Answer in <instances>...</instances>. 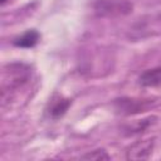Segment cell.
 Listing matches in <instances>:
<instances>
[{
    "mask_svg": "<svg viewBox=\"0 0 161 161\" xmlns=\"http://www.w3.org/2000/svg\"><path fill=\"white\" fill-rule=\"evenodd\" d=\"M31 79L30 67L24 63H11L4 67L1 74V99H9L24 88Z\"/></svg>",
    "mask_w": 161,
    "mask_h": 161,
    "instance_id": "obj_1",
    "label": "cell"
},
{
    "mask_svg": "<svg viewBox=\"0 0 161 161\" xmlns=\"http://www.w3.org/2000/svg\"><path fill=\"white\" fill-rule=\"evenodd\" d=\"M94 11L98 16H119L132 11V4L127 0H97Z\"/></svg>",
    "mask_w": 161,
    "mask_h": 161,
    "instance_id": "obj_2",
    "label": "cell"
},
{
    "mask_svg": "<svg viewBox=\"0 0 161 161\" xmlns=\"http://www.w3.org/2000/svg\"><path fill=\"white\" fill-rule=\"evenodd\" d=\"M153 101L151 99H137V98H119L116 99L114 107L116 111L121 114H136L140 112H145L152 108Z\"/></svg>",
    "mask_w": 161,
    "mask_h": 161,
    "instance_id": "obj_3",
    "label": "cell"
},
{
    "mask_svg": "<svg viewBox=\"0 0 161 161\" xmlns=\"http://www.w3.org/2000/svg\"><path fill=\"white\" fill-rule=\"evenodd\" d=\"M155 147V137L140 140L132 143L126 151L127 160H146L152 153Z\"/></svg>",
    "mask_w": 161,
    "mask_h": 161,
    "instance_id": "obj_4",
    "label": "cell"
},
{
    "mask_svg": "<svg viewBox=\"0 0 161 161\" xmlns=\"http://www.w3.org/2000/svg\"><path fill=\"white\" fill-rule=\"evenodd\" d=\"M138 83L142 87H158L161 86V67H155L145 70L138 77Z\"/></svg>",
    "mask_w": 161,
    "mask_h": 161,
    "instance_id": "obj_5",
    "label": "cell"
},
{
    "mask_svg": "<svg viewBox=\"0 0 161 161\" xmlns=\"http://www.w3.org/2000/svg\"><path fill=\"white\" fill-rule=\"evenodd\" d=\"M39 39H40V34L35 29H31V30H26L20 36L15 38L14 45L20 47V48H33L34 45L38 44Z\"/></svg>",
    "mask_w": 161,
    "mask_h": 161,
    "instance_id": "obj_6",
    "label": "cell"
},
{
    "mask_svg": "<svg viewBox=\"0 0 161 161\" xmlns=\"http://www.w3.org/2000/svg\"><path fill=\"white\" fill-rule=\"evenodd\" d=\"M69 106H70V99L64 98V97H58V98L50 101L48 112L53 118H59L67 112Z\"/></svg>",
    "mask_w": 161,
    "mask_h": 161,
    "instance_id": "obj_7",
    "label": "cell"
},
{
    "mask_svg": "<svg viewBox=\"0 0 161 161\" xmlns=\"http://www.w3.org/2000/svg\"><path fill=\"white\" fill-rule=\"evenodd\" d=\"M80 158L83 160H97V161H101V160H109V155L102 150V148H98V150H93V151H89L87 153H84L83 156H80Z\"/></svg>",
    "mask_w": 161,
    "mask_h": 161,
    "instance_id": "obj_8",
    "label": "cell"
},
{
    "mask_svg": "<svg viewBox=\"0 0 161 161\" xmlns=\"http://www.w3.org/2000/svg\"><path fill=\"white\" fill-rule=\"evenodd\" d=\"M13 0H0V3H1V5H6V4H9V3H11Z\"/></svg>",
    "mask_w": 161,
    "mask_h": 161,
    "instance_id": "obj_9",
    "label": "cell"
}]
</instances>
